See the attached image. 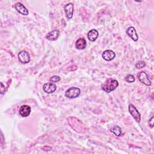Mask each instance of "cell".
Listing matches in <instances>:
<instances>
[{
  "label": "cell",
  "instance_id": "6da1fadb",
  "mask_svg": "<svg viewBox=\"0 0 154 154\" xmlns=\"http://www.w3.org/2000/svg\"><path fill=\"white\" fill-rule=\"evenodd\" d=\"M119 85V82L117 80L109 78L105 81L101 85L102 89L106 93H110L114 91Z\"/></svg>",
  "mask_w": 154,
  "mask_h": 154
},
{
  "label": "cell",
  "instance_id": "7a4b0ae2",
  "mask_svg": "<svg viewBox=\"0 0 154 154\" xmlns=\"http://www.w3.org/2000/svg\"><path fill=\"white\" fill-rule=\"evenodd\" d=\"M81 93V90L78 87H71L67 89L65 93L66 97L69 99H73L78 97Z\"/></svg>",
  "mask_w": 154,
  "mask_h": 154
},
{
  "label": "cell",
  "instance_id": "3957f363",
  "mask_svg": "<svg viewBox=\"0 0 154 154\" xmlns=\"http://www.w3.org/2000/svg\"><path fill=\"white\" fill-rule=\"evenodd\" d=\"M129 111L132 117L137 123H140L141 120V115L139 111L137 110L136 107L133 104H129Z\"/></svg>",
  "mask_w": 154,
  "mask_h": 154
},
{
  "label": "cell",
  "instance_id": "277c9868",
  "mask_svg": "<svg viewBox=\"0 0 154 154\" xmlns=\"http://www.w3.org/2000/svg\"><path fill=\"white\" fill-rule=\"evenodd\" d=\"M19 61L22 63H28L30 61V56L29 53L26 51H22L18 54Z\"/></svg>",
  "mask_w": 154,
  "mask_h": 154
},
{
  "label": "cell",
  "instance_id": "5b68a950",
  "mask_svg": "<svg viewBox=\"0 0 154 154\" xmlns=\"http://www.w3.org/2000/svg\"><path fill=\"white\" fill-rule=\"evenodd\" d=\"M138 79L141 82H142L143 84H144L146 85L149 86L151 85V81L149 79V77H148L147 73L144 71L141 72L138 74Z\"/></svg>",
  "mask_w": 154,
  "mask_h": 154
},
{
  "label": "cell",
  "instance_id": "8992f818",
  "mask_svg": "<svg viewBox=\"0 0 154 154\" xmlns=\"http://www.w3.org/2000/svg\"><path fill=\"white\" fill-rule=\"evenodd\" d=\"M64 9L66 17L69 19H71L73 14V4L72 3H69L64 6Z\"/></svg>",
  "mask_w": 154,
  "mask_h": 154
},
{
  "label": "cell",
  "instance_id": "52a82bcc",
  "mask_svg": "<svg viewBox=\"0 0 154 154\" xmlns=\"http://www.w3.org/2000/svg\"><path fill=\"white\" fill-rule=\"evenodd\" d=\"M43 90L45 93H52L54 92L57 89V86L52 82L46 83L43 85Z\"/></svg>",
  "mask_w": 154,
  "mask_h": 154
},
{
  "label": "cell",
  "instance_id": "ba28073f",
  "mask_svg": "<svg viewBox=\"0 0 154 154\" xmlns=\"http://www.w3.org/2000/svg\"><path fill=\"white\" fill-rule=\"evenodd\" d=\"M126 34L128 36H129L134 41L137 42L138 39V36L137 34L135 29L133 26H130L126 29Z\"/></svg>",
  "mask_w": 154,
  "mask_h": 154
},
{
  "label": "cell",
  "instance_id": "9c48e42d",
  "mask_svg": "<svg viewBox=\"0 0 154 154\" xmlns=\"http://www.w3.org/2000/svg\"><path fill=\"white\" fill-rule=\"evenodd\" d=\"M31 107L27 105H22L19 109V113L22 117H25L28 116L31 112Z\"/></svg>",
  "mask_w": 154,
  "mask_h": 154
},
{
  "label": "cell",
  "instance_id": "30bf717a",
  "mask_svg": "<svg viewBox=\"0 0 154 154\" xmlns=\"http://www.w3.org/2000/svg\"><path fill=\"white\" fill-rule=\"evenodd\" d=\"M102 58L106 61L112 60L116 56V54L111 50H106L102 53Z\"/></svg>",
  "mask_w": 154,
  "mask_h": 154
},
{
  "label": "cell",
  "instance_id": "8fae6325",
  "mask_svg": "<svg viewBox=\"0 0 154 154\" xmlns=\"http://www.w3.org/2000/svg\"><path fill=\"white\" fill-rule=\"evenodd\" d=\"M14 7H15L16 10L17 11V12H19L21 14H23V15H28V10L22 3L17 2L14 5Z\"/></svg>",
  "mask_w": 154,
  "mask_h": 154
},
{
  "label": "cell",
  "instance_id": "7c38bea8",
  "mask_svg": "<svg viewBox=\"0 0 154 154\" xmlns=\"http://www.w3.org/2000/svg\"><path fill=\"white\" fill-rule=\"evenodd\" d=\"M59 35H60V31L57 29H55L48 32L46 35V38L49 40L54 41V40H56L58 38V37H59Z\"/></svg>",
  "mask_w": 154,
  "mask_h": 154
},
{
  "label": "cell",
  "instance_id": "4fadbf2b",
  "mask_svg": "<svg viewBox=\"0 0 154 154\" xmlns=\"http://www.w3.org/2000/svg\"><path fill=\"white\" fill-rule=\"evenodd\" d=\"M98 35H99V32L95 29H91L90 31H89V32L87 34V37L88 40L91 42H94L97 39Z\"/></svg>",
  "mask_w": 154,
  "mask_h": 154
},
{
  "label": "cell",
  "instance_id": "5bb4252c",
  "mask_svg": "<svg viewBox=\"0 0 154 154\" xmlns=\"http://www.w3.org/2000/svg\"><path fill=\"white\" fill-rule=\"evenodd\" d=\"M87 43L84 38H79L77 40L75 43V46L78 49H84L86 48Z\"/></svg>",
  "mask_w": 154,
  "mask_h": 154
},
{
  "label": "cell",
  "instance_id": "9a60e30c",
  "mask_svg": "<svg viewBox=\"0 0 154 154\" xmlns=\"http://www.w3.org/2000/svg\"><path fill=\"white\" fill-rule=\"evenodd\" d=\"M111 131L116 136H120L122 134V129L119 126H114L111 129Z\"/></svg>",
  "mask_w": 154,
  "mask_h": 154
},
{
  "label": "cell",
  "instance_id": "2e32d148",
  "mask_svg": "<svg viewBox=\"0 0 154 154\" xmlns=\"http://www.w3.org/2000/svg\"><path fill=\"white\" fill-rule=\"evenodd\" d=\"M125 81L126 82H133L135 81V77L132 75H128L126 77H125Z\"/></svg>",
  "mask_w": 154,
  "mask_h": 154
},
{
  "label": "cell",
  "instance_id": "e0dca14e",
  "mask_svg": "<svg viewBox=\"0 0 154 154\" xmlns=\"http://www.w3.org/2000/svg\"><path fill=\"white\" fill-rule=\"evenodd\" d=\"M145 66H146V64H145L144 61H138V62H137V63H136V64H135V67H136L137 69L143 68V67H144Z\"/></svg>",
  "mask_w": 154,
  "mask_h": 154
},
{
  "label": "cell",
  "instance_id": "ac0fdd59",
  "mask_svg": "<svg viewBox=\"0 0 154 154\" xmlns=\"http://www.w3.org/2000/svg\"><path fill=\"white\" fill-rule=\"evenodd\" d=\"M61 79L60 77L58 76H53L50 78V82H52V83L54 82H57L60 81Z\"/></svg>",
  "mask_w": 154,
  "mask_h": 154
},
{
  "label": "cell",
  "instance_id": "d6986e66",
  "mask_svg": "<svg viewBox=\"0 0 154 154\" xmlns=\"http://www.w3.org/2000/svg\"><path fill=\"white\" fill-rule=\"evenodd\" d=\"M5 87L2 84V82H1V94H4L5 93Z\"/></svg>",
  "mask_w": 154,
  "mask_h": 154
},
{
  "label": "cell",
  "instance_id": "ffe728a7",
  "mask_svg": "<svg viewBox=\"0 0 154 154\" xmlns=\"http://www.w3.org/2000/svg\"><path fill=\"white\" fill-rule=\"evenodd\" d=\"M149 125L151 128L153 127V117H152L149 120Z\"/></svg>",
  "mask_w": 154,
  "mask_h": 154
}]
</instances>
